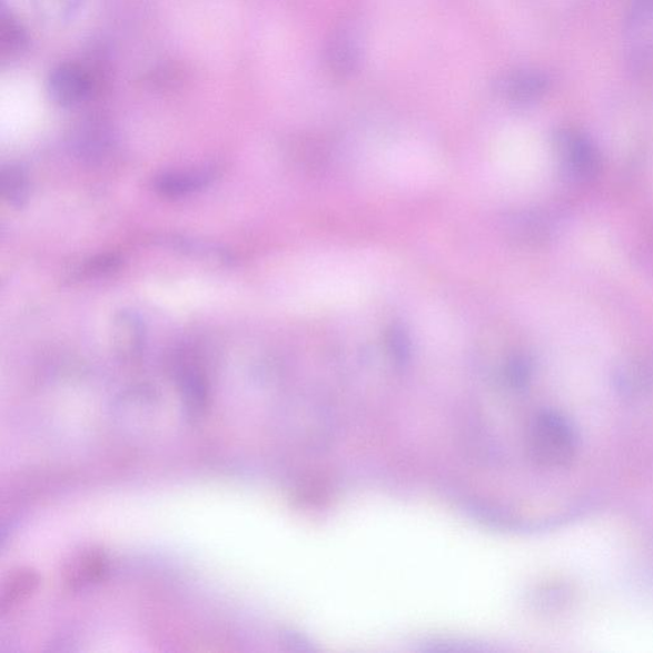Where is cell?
<instances>
[{"label": "cell", "instance_id": "obj_1", "mask_svg": "<svg viewBox=\"0 0 653 653\" xmlns=\"http://www.w3.org/2000/svg\"><path fill=\"white\" fill-rule=\"evenodd\" d=\"M578 438L571 422L555 412L536 416L530 431L531 455L540 465L564 467L577 454Z\"/></svg>", "mask_w": 653, "mask_h": 653}, {"label": "cell", "instance_id": "obj_2", "mask_svg": "<svg viewBox=\"0 0 653 653\" xmlns=\"http://www.w3.org/2000/svg\"><path fill=\"white\" fill-rule=\"evenodd\" d=\"M101 78V68L92 62L60 63L49 75L48 93L58 107L75 108L98 92Z\"/></svg>", "mask_w": 653, "mask_h": 653}, {"label": "cell", "instance_id": "obj_3", "mask_svg": "<svg viewBox=\"0 0 653 653\" xmlns=\"http://www.w3.org/2000/svg\"><path fill=\"white\" fill-rule=\"evenodd\" d=\"M362 59L358 31L350 24H342L330 33L325 48V62L329 73L337 78L352 76Z\"/></svg>", "mask_w": 653, "mask_h": 653}, {"label": "cell", "instance_id": "obj_4", "mask_svg": "<svg viewBox=\"0 0 653 653\" xmlns=\"http://www.w3.org/2000/svg\"><path fill=\"white\" fill-rule=\"evenodd\" d=\"M109 573V558L100 547H85L71 556L63 570L65 585L78 591L98 585Z\"/></svg>", "mask_w": 653, "mask_h": 653}, {"label": "cell", "instance_id": "obj_5", "mask_svg": "<svg viewBox=\"0 0 653 653\" xmlns=\"http://www.w3.org/2000/svg\"><path fill=\"white\" fill-rule=\"evenodd\" d=\"M561 148L565 168L574 179L591 180L597 176L601 168L600 155L587 138L576 133L563 135Z\"/></svg>", "mask_w": 653, "mask_h": 653}, {"label": "cell", "instance_id": "obj_6", "mask_svg": "<svg viewBox=\"0 0 653 653\" xmlns=\"http://www.w3.org/2000/svg\"><path fill=\"white\" fill-rule=\"evenodd\" d=\"M495 87L503 98L512 103L528 106L542 98L547 81L543 75L534 71H516L501 77Z\"/></svg>", "mask_w": 653, "mask_h": 653}, {"label": "cell", "instance_id": "obj_7", "mask_svg": "<svg viewBox=\"0 0 653 653\" xmlns=\"http://www.w3.org/2000/svg\"><path fill=\"white\" fill-rule=\"evenodd\" d=\"M147 337L145 321L132 310H121L112 320V342L119 354L135 356L141 353Z\"/></svg>", "mask_w": 653, "mask_h": 653}, {"label": "cell", "instance_id": "obj_8", "mask_svg": "<svg viewBox=\"0 0 653 653\" xmlns=\"http://www.w3.org/2000/svg\"><path fill=\"white\" fill-rule=\"evenodd\" d=\"M214 174L208 170L164 172L154 180L155 190L168 198L186 197L210 185Z\"/></svg>", "mask_w": 653, "mask_h": 653}, {"label": "cell", "instance_id": "obj_9", "mask_svg": "<svg viewBox=\"0 0 653 653\" xmlns=\"http://www.w3.org/2000/svg\"><path fill=\"white\" fill-rule=\"evenodd\" d=\"M40 585V576L31 568L13 571L3 583L0 594V612L7 614L28 600Z\"/></svg>", "mask_w": 653, "mask_h": 653}, {"label": "cell", "instance_id": "obj_10", "mask_svg": "<svg viewBox=\"0 0 653 653\" xmlns=\"http://www.w3.org/2000/svg\"><path fill=\"white\" fill-rule=\"evenodd\" d=\"M179 386L182 399H185L187 410L191 417L202 416L210 399V390L202 372L196 367L186 365L179 369Z\"/></svg>", "mask_w": 653, "mask_h": 653}, {"label": "cell", "instance_id": "obj_11", "mask_svg": "<svg viewBox=\"0 0 653 653\" xmlns=\"http://www.w3.org/2000/svg\"><path fill=\"white\" fill-rule=\"evenodd\" d=\"M29 37L23 24L14 13L3 4L0 14V55L3 60L14 59L21 56L28 48Z\"/></svg>", "mask_w": 653, "mask_h": 653}, {"label": "cell", "instance_id": "obj_12", "mask_svg": "<svg viewBox=\"0 0 653 653\" xmlns=\"http://www.w3.org/2000/svg\"><path fill=\"white\" fill-rule=\"evenodd\" d=\"M34 13L42 22L65 26L81 12L85 0H29Z\"/></svg>", "mask_w": 653, "mask_h": 653}, {"label": "cell", "instance_id": "obj_13", "mask_svg": "<svg viewBox=\"0 0 653 653\" xmlns=\"http://www.w3.org/2000/svg\"><path fill=\"white\" fill-rule=\"evenodd\" d=\"M2 195L13 207H22L30 196L28 174L17 165H8L2 170Z\"/></svg>", "mask_w": 653, "mask_h": 653}, {"label": "cell", "instance_id": "obj_14", "mask_svg": "<svg viewBox=\"0 0 653 653\" xmlns=\"http://www.w3.org/2000/svg\"><path fill=\"white\" fill-rule=\"evenodd\" d=\"M107 129L99 121H87L78 129L76 144L81 151L87 154L99 152L108 144Z\"/></svg>", "mask_w": 653, "mask_h": 653}, {"label": "cell", "instance_id": "obj_15", "mask_svg": "<svg viewBox=\"0 0 653 653\" xmlns=\"http://www.w3.org/2000/svg\"><path fill=\"white\" fill-rule=\"evenodd\" d=\"M387 342L395 359L399 363L406 362L408 355H410V342H408L405 330L399 327H392L387 336Z\"/></svg>", "mask_w": 653, "mask_h": 653}, {"label": "cell", "instance_id": "obj_16", "mask_svg": "<svg viewBox=\"0 0 653 653\" xmlns=\"http://www.w3.org/2000/svg\"><path fill=\"white\" fill-rule=\"evenodd\" d=\"M528 377L527 364L522 360L512 362L509 365V378L515 385H524Z\"/></svg>", "mask_w": 653, "mask_h": 653}]
</instances>
